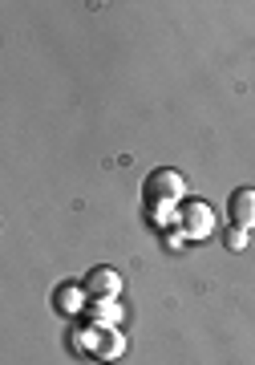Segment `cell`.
<instances>
[{"instance_id":"1","label":"cell","mask_w":255,"mask_h":365,"mask_svg":"<svg viewBox=\"0 0 255 365\" xmlns=\"http://www.w3.org/2000/svg\"><path fill=\"white\" fill-rule=\"evenodd\" d=\"M142 195H146V203L150 207H179L182 195H187V182H182L179 170H154L150 179H146V187H142Z\"/></svg>"},{"instance_id":"2","label":"cell","mask_w":255,"mask_h":365,"mask_svg":"<svg viewBox=\"0 0 255 365\" xmlns=\"http://www.w3.org/2000/svg\"><path fill=\"white\" fill-rule=\"evenodd\" d=\"M179 227L187 240H207V235L215 232V211L191 199V203H179Z\"/></svg>"},{"instance_id":"3","label":"cell","mask_w":255,"mask_h":365,"mask_svg":"<svg viewBox=\"0 0 255 365\" xmlns=\"http://www.w3.org/2000/svg\"><path fill=\"white\" fill-rule=\"evenodd\" d=\"M227 211H231V223H235V227L251 232V227H255V191H251V187H239V191L231 195Z\"/></svg>"},{"instance_id":"4","label":"cell","mask_w":255,"mask_h":365,"mask_svg":"<svg viewBox=\"0 0 255 365\" xmlns=\"http://www.w3.org/2000/svg\"><path fill=\"white\" fill-rule=\"evenodd\" d=\"M85 288H90V292H98V297H118V292H122V280H118L114 268H98V272H90Z\"/></svg>"},{"instance_id":"5","label":"cell","mask_w":255,"mask_h":365,"mask_svg":"<svg viewBox=\"0 0 255 365\" xmlns=\"http://www.w3.org/2000/svg\"><path fill=\"white\" fill-rule=\"evenodd\" d=\"M126 349V337L114 333V329H105V341H102V357H118V353Z\"/></svg>"},{"instance_id":"6","label":"cell","mask_w":255,"mask_h":365,"mask_svg":"<svg viewBox=\"0 0 255 365\" xmlns=\"http://www.w3.org/2000/svg\"><path fill=\"white\" fill-rule=\"evenodd\" d=\"M243 235H247V232H243V227H231V232H227V248H231V252H239L243 244H247Z\"/></svg>"}]
</instances>
